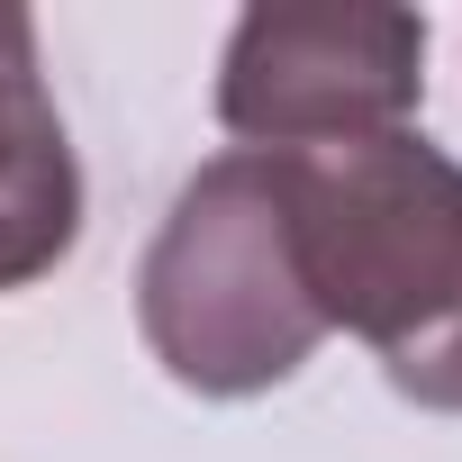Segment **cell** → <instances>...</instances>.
<instances>
[{
  "instance_id": "obj_3",
  "label": "cell",
  "mask_w": 462,
  "mask_h": 462,
  "mask_svg": "<svg viewBox=\"0 0 462 462\" xmlns=\"http://www.w3.org/2000/svg\"><path fill=\"white\" fill-rule=\"evenodd\" d=\"M426 100L417 10H245L217 55V127L245 154H318L408 127Z\"/></svg>"
},
{
  "instance_id": "obj_1",
  "label": "cell",
  "mask_w": 462,
  "mask_h": 462,
  "mask_svg": "<svg viewBox=\"0 0 462 462\" xmlns=\"http://www.w3.org/2000/svg\"><path fill=\"white\" fill-rule=\"evenodd\" d=\"M273 181L327 336H363L399 399L462 417V163L390 127L273 154Z\"/></svg>"
},
{
  "instance_id": "obj_4",
  "label": "cell",
  "mask_w": 462,
  "mask_h": 462,
  "mask_svg": "<svg viewBox=\"0 0 462 462\" xmlns=\"http://www.w3.org/2000/svg\"><path fill=\"white\" fill-rule=\"evenodd\" d=\"M82 236V163L37 64V19L0 0V291L46 282Z\"/></svg>"
},
{
  "instance_id": "obj_2",
  "label": "cell",
  "mask_w": 462,
  "mask_h": 462,
  "mask_svg": "<svg viewBox=\"0 0 462 462\" xmlns=\"http://www.w3.org/2000/svg\"><path fill=\"white\" fill-rule=\"evenodd\" d=\"M136 327H145V354L199 399L282 390L327 345V318L300 282L273 154L236 145L172 190L136 263Z\"/></svg>"
}]
</instances>
